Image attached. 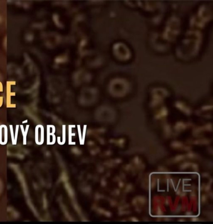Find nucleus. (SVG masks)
Wrapping results in <instances>:
<instances>
[{
  "label": "nucleus",
  "instance_id": "nucleus-5",
  "mask_svg": "<svg viewBox=\"0 0 213 224\" xmlns=\"http://www.w3.org/2000/svg\"><path fill=\"white\" fill-rule=\"evenodd\" d=\"M10 135H11L12 143L13 145L14 144V135L13 126V125H10Z\"/></svg>",
  "mask_w": 213,
  "mask_h": 224
},
{
  "label": "nucleus",
  "instance_id": "nucleus-7",
  "mask_svg": "<svg viewBox=\"0 0 213 224\" xmlns=\"http://www.w3.org/2000/svg\"><path fill=\"white\" fill-rule=\"evenodd\" d=\"M27 121H28L27 120H26V121H24V122L23 121V123H26V122H27Z\"/></svg>",
  "mask_w": 213,
  "mask_h": 224
},
{
  "label": "nucleus",
  "instance_id": "nucleus-4",
  "mask_svg": "<svg viewBox=\"0 0 213 224\" xmlns=\"http://www.w3.org/2000/svg\"><path fill=\"white\" fill-rule=\"evenodd\" d=\"M19 125H16V127L15 135H14V145H16L17 143V140L18 137V133H19Z\"/></svg>",
  "mask_w": 213,
  "mask_h": 224
},
{
  "label": "nucleus",
  "instance_id": "nucleus-3",
  "mask_svg": "<svg viewBox=\"0 0 213 224\" xmlns=\"http://www.w3.org/2000/svg\"><path fill=\"white\" fill-rule=\"evenodd\" d=\"M29 126V125H27L25 130H24V127L23 125H20V128H21L22 135H23V144L24 145H26L27 144V136L28 133Z\"/></svg>",
  "mask_w": 213,
  "mask_h": 224
},
{
  "label": "nucleus",
  "instance_id": "nucleus-1",
  "mask_svg": "<svg viewBox=\"0 0 213 224\" xmlns=\"http://www.w3.org/2000/svg\"><path fill=\"white\" fill-rule=\"evenodd\" d=\"M8 140V127L5 125L0 126V144L4 145L7 144Z\"/></svg>",
  "mask_w": 213,
  "mask_h": 224
},
{
  "label": "nucleus",
  "instance_id": "nucleus-6",
  "mask_svg": "<svg viewBox=\"0 0 213 224\" xmlns=\"http://www.w3.org/2000/svg\"><path fill=\"white\" fill-rule=\"evenodd\" d=\"M1 83L0 82V84H1ZM3 104V97L2 96H0V108L2 106V105Z\"/></svg>",
  "mask_w": 213,
  "mask_h": 224
},
{
  "label": "nucleus",
  "instance_id": "nucleus-2",
  "mask_svg": "<svg viewBox=\"0 0 213 224\" xmlns=\"http://www.w3.org/2000/svg\"><path fill=\"white\" fill-rule=\"evenodd\" d=\"M10 85L7 86V102H6V107L8 108H16V104H12L11 102V96H15V93H11L10 91Z\"/></svg>",
  "mask_w": 213,
  "mask_h": 224
}]
</instances>
